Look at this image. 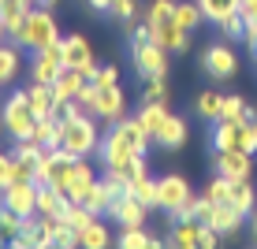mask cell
I'll list each match as a JSON object with an SVG mask.
<instances>
[{
    "label": "cell",
    "instance_id": "1",
    "mask_svg": "<svg viewBox=\"0 0 257 249\" xmlns=\"http://www.w3.org/2000/svg\"><path fill=\"white\" fill-rule=\"evenodd\" d=\"M146 23H149V38L157 45H164L168 52H187L190 49V30H183L175 23V0H153L146 12Z\"/></svg>",
    "mask_w": 257,
    "mask_h": 249
},
{
    "label": "cell",
    "instance_id": "2",
    "mask_svg": "<svg viewBox=\"0 0 257 249\" xmlns=\"http://www.w3.org/2000/svg\"><path fill=\"white\" fill-rule=\"evenodd\" d=\"M8 38H12L19 49L38 52V49H49V45H56V41H60V26H56V19H52L49 8H30V12L23 15L19 30L8 34Z\"/></svg>",
    "mask_w": 257,
    "mask_h": 249
},
{
    "label": "cell",
    "instance_id": "3",
    "mask_svg": "<svg viewBox=\"0 0 257 249\" xmlns=\"http://www.w3.org/2000/svg\"><path fill=\"white\" fill-rule=\"evenodd\" d=\"M56 145L71 156H90L101 145V134L93 127V115H75V119H60L56 123Z\"/></svg>",
    "mask_w": 257,
    "mask_h": 249
},
{
    "label": "cell",
    "instance_id": "4",
    "mask_svg": "<svg viewBox=\"0 0 257 249\" xmlns=\"http://www.w3.org/2000/svg\"><path fill=\"white\" fill-rule=\"evenodd\" d=\"M212 149H238V153H257V112L235 123H216L212 130Z\"/></svg>",
    "mask_w": 257,
    "mask_h": 249
},
{
    "label": "cell",
    "instance_id": "5",
    "mask_svg": "<svg viewBox=\"0 0 257 249\" xmlns=\"http://www.w3.org/2000/svg\"><path fill=\"white\" fill-rule=\"evenodd\" d=\"M168 56H172V52L164 45H157L153 38L131 45V60H135V71H138L142 82H149V78H168Z\"/></svg>",
    "mask_w": 257,
    "mask_h": 249
},
{
    "label": "cell",
    "instance_id": "6",
    "mask_svg": "<svg viewBox=\"0 0 257 249\" xmlns=\"http://www.w3.org/2000/svg\"><path fill=\"white\" fill-rule=\"evenodd\" d=\"M0 123H4V130H8L15 141H19V138H30V130H34V123H38V115H34L30 101H26V90H19V93L8 97Z\"/></svg>",
    "mask_w": 257,
    "mask_h": 249
},
{
    "label": "cell",
    "instance_id": "7",
    "mask_svg": "<svg viewBox=\"0 0 257 249\" xmlns=\"http://www.w3.org/2000/svg\"><path fill=\"white\" fill-rule=\"evenodd\" d=\"M97 156H101V164L108 167V171H123V175H127V167L135 164L142 153H135V149L123 141V134H119L116 127H112L108 134L101 138V145H97Z\"/></svg>",
    "mask_w": 257,
    "mask_h": 249
},
{
    "label": "cell",
    "instance_id": "8",
    "mask_svg": "<svg viewBox=\"0 0 257 249\" xmlns=\"http://www.w3.org/2000/svg\"><path fill=\"white\" fill-rule=\"evenodd\" d=\"M190 197H194L190 182L183 179V175H164V179H157V208L168 212V216H179V208Z\"/></svg>",
    "mask_w": 257,
    "mask_h": 249
},
{
    "label": "cell",
    "instance_id": "9",
    "mask_svg": "<svg viewBox=\"0 0 257 249\" xmlns=\"http://www.w3.org/2000/svg\"><path fill=\"white\" fill-rule=\"evenodd\" d=\"M60 71H64V38H60L56 45L34 52V60H30V82L52 86V82L60 78Z\"/></svg>",
    "mask_w": 257,
    "mask_h": 249
},
{
    "label": "cell",
    "instance_id": "10",
    "mask_svg": "<svg viewBox=\"0 0 257 249\" xmlns=\"http://www.w3.org/2000/svg\"><path fill=\"white\" fill-rule=\"evenodd\" d=\"M201 67H205V75L212 78V82H227V78H235L238 71V56L231 45H209L205 52H201Z\"/></svg>",
    "mask_w": 257,
    "mask_h": 249
},
{
    "label": "cell",
    "instance_id": "11",
    "mask_svg": "<svg viewBox=\"0 0 257 249\" xmlns=\"http://www.w3.org/2000/svg\"><path fill=\"white\" fill-rule=\"evenodd\" d=\"M97 86V82H93ZM90 115H97L101 123H116L127 115V97H123L119 86H97L93 93V104H90Z\"/></svg>",
    "mask_w": 257,
    "mask_h": 249
},
{
    "label": "cell",
    "instance_id": "12",
    "mask_svg": "<svg viewBox=\"0 0 257 249\" xmlns=\"http://www.w3.org/2000/svg\"><path fill=\"white\" fill-rule=\"evenodd\" d=\"M38 190L41 186L38 182H8L4 190V197H0V208H12L15 216H34L38 212Z\"/></svg>",
    "mask_w": 257,
    "mask_h": 249
},
{
    "label": "cell",
    "instance_id": "13",
    "mask_svg": "<svg viewBox=\"0 0 257 249\" xmlns=\"http://www.w3.org/2000/svg\"><path fill=\"white\" fill-rule=\"evenodd\" d=\"M64 67H75L82 71V78H97V64H93V49L90 41L82 38V34H71V38H64Z\"/></svg>",
    "mask_w": 257,
    "mask_h": 249
},
{
    "label": "cell",
    "instance_id": "14",
    "mask_svg": "<svg viewBox=\"0 0 257 249\" xmlns=\"http://www.w3.org/2000/svg\"><path fill=\"white\" fill-rule=\"evenodd\" d=\"M212 171H216V175H227V179H250V175H253V153L216 149V153H212Z\"/></svg>",
    "mask_w": 257,
    "mask_h": 249
},
{
    "label": "cell",
    "instance_id": "15",
    "mask_svg": "<svg viewBox=\"0 0 257 249\" xmlns=\"http://www.w3.org/2000/svg\"><path fill=\"white\" fill-rule=\"evenodd\" d=\"M187 134H190V130H187V119L168 112V119L153 130V145L161 149V153H175V149L187 145Z\"/></svg>",
    "mask_w": 257,
    "mask_h": 249
},
{
    "label": "cell",
    "instance_id": "16",
    "mask_svg": "<svg viewBox=\"0 0 257 249\" xmlns=\"http://www.w3.org/2000/svg\"><path fill=\"white\" fill-rule=\"evenodd\" d=\"M108 216L116 219L119 227H142V223H146V216H149V204H142L135 193H119V197L112 201Z\"/></svg>",
    "mask_w": 257,
    "mask_h": 249
},
{
    "label": "cell",
    "instance_id": "17",
    "mask_svg": "<svg viewBox=\"0 0 257 249\" xmlns=\"http://www.w3.org/2000/svg\"><path fill=\"white\" fill-rule=\"evenodd\" d=\"M97 179H93V167L86 164L82 156L75 160V167H71V182H67V197L71 201H82L86 193H90V186H93Z\"/></svg>",
    "mask_w": 257,
    "mask_h": 249
},
{
    "label": "cell",
    "instance_id": "18",
    "mask_svg": "<svg viewBox=\"0 0 257 249\" xmlns=\"http://www.w3.org/2000/svg\"><path fill=\"white\" fill-rule=\"evenodd\" d=\"M90 82V78H82V71H75V67H64L60 71V78L52 82V93H56V101H75L78 90Z\"/></svg>",
    "mask_w": 257,
    "mask_h": 249
},
{
    "label": "cell",
    "instance_id": "19",
    "mask_svg": "<svg viewBox=\"0 0 257 249\" xmlns=\"http://www.w3.org/2000/svg\"><path fill=\"white\" fill-rule=\"evenodd\" d=\"M227 204H231V208H238L242 216H253L257 193H253L250 179H231V190H227Z\"/></svg>",
    "mask_w": 257,
    "mask_h": 249
},
{
    "label": "cell",
    "instance_id": "20",
    "mask_svg": "<svg viewBox=\"0 0 257 249\" xmlns=\"http://www.w3.org/2000/svg\"><path fill=\"white\" fill-rule=\"evenodd\" d=\"M67 204H71V197H64V193L52 190V186H41V190H38V216H56V219H64Z\"/></svg>",
    "mask_w": 257,
    "mask_h": 249
},
{
    "label": "cell",
    "instance_id": "21",
    "mask_svg": "<svg viewBox=\"0 0 257 249\" xmlns=\"http://www.w3.org/2000/svg\"><path fill=\"white\" fill-rule=\"evenodd\" d=\"M198 234H201V219H175L172 227V242L175 249H198Z\"/></svg>",
    "mask_w": 257,
    "mask_h": 249
},
{
    "label": "cell",
    "instance_id": "22",
    "mask_svg": "<svg viewBox=\"0 0 257 249\" xmlns=\"http://www.w3.org/2000/svg\"><path fill=\"white\" fill-rule=\"evenodd\" d=\"M34 8V0H0V23H4V34H15L23 23V15Z\"/></svg>",
    "mask_w": 257,
    "mask_h": 249
},
{
    "label": "cell",
    "instance_id": "23",
    "mask_svg": "<svg viewBox=\"0 0 257 249\" xmlns=\"http://www.w3.org/2000/svg\"><path fill=\"white\" fill-rule=\"evenodd\" d=\"M26 101H30L34 115H52V104H56V93L45 82H30L26 86Z\"/></svg>",
    "mask_w": 257,
    "mask_h": 249
},
{
    "label": "cell",
    "instance_id": "24",
    "mask_svg": "<svg viewBox=\"0 0 257 249\" xmlns=\"http://www.w3.org/2000/svg\"><path fill=\"white\" fill-rule=\"evenodd\" d=\"M112 201H116V197H112V193H108V186H104L101 179H97V182L90 186V193H86V197H82V204H86V208L93 212V216H108Z\"/></svg>",
    "mask_w": 257,
    "mask_h": 249
},
{
    "label": "cell",
    "instance_id": "25",
    "mask_svg": "<svg viewBox=\"0 0 257 249\" xmlns=\"http://www.w3.org/2000/svg\"><path fill=\"white\" fill-rule=\"evenodd\" d=\"M238 4H242V0H198V8H201V15H205V23H212V26H216L220 19H227V15H235Z\"/></svg>",
    "mask_w": 257,
    "mask_h": 249
},
{
    "label": "cell",
    "instance_id": "26",
    "mask_svg": "<svg viewBox=\"0 0 257 249\" xmlns=\"http://www.w3.org/2000/svg\"><path fill=\"white\" fill-rule=\"evenodd\" d=\"M116 245H119V249H157V245H164V242H157V238L146 234L142 227H123Z\"/></svg>",
    "mask_w": 257,
    "mask_h": 249
},
{
    "label": "cell",
    "instance_id": "27",
    "mask_svg": "<svg viewBox=\"0 0 257 249\" xmlns=\"http://www.w3.org/2000/svg\"><path fill=\"white\" fill-rule=\"evenodd\" d=\"M19 67H23V56H19V45H0V86L4 82H12L15 75H19Z\"/></svg>",
    "mask_w": 257,
    "mask_h": 249
},
{
    "label": "cell",
    "instance_id": "28",
    "mask_svg": "<svg viewBox=\"0 0 257 249\" xmlns=\"http://www.w3.org/2000/svg\"><path fill=\"white\" fill-rule=\"evenodd\" d=\"M127 193H135V197H138L142 204L157 208V179H149V171L135 175V179H131V186H127Z\"/></svg>",
    "mask_w": 257,
    "mask_h": 249
},
{
    "label": "cell",
    "instance_id": "29",
    "mask_svg": "<svg viewBox=\"0 0 257 249\" xmlns=\"http://www.w3.org/2000/svg\"><path fill=\"white\" fill-rule=\"evenodd\" d=\"M175 23L183 26V30H198L201 23H205V15H201V8H198V0H183V4H175Z\"/></svg>",
    "mask_w": 257,
    "mask_h": 249
},
{
    "label": "cell",
    "instance_id": "30",
    "mask_svg": "<svg viewBox=\"0 0 257 249\" xmlns=\"http://www.w3.org/2000/svg\"><path fill=\"white\" fill-rule=\"evenodd\" d=\"M78 245H86V249H104V245H112V234H108V227H104L101 219H93V223L78 234Z\"/></svg>",
    "mask_w": 257,
    "mask_h": 249
},
{
    "label": "cell",
    "instance_id": "31",
    "mask_svg": "<svg viewBox=\"0 0 257 249\" xmlns=\"http://www.w3.org/2000/svg\"><path fill=\"white\" fill-rule=\"evenodd\" d=\"M93 219H97V216H93L90 208H86L82 201H71V204H67V212H64V223H67L71 230H78V234H82V230L90 227Z\"/></svg>",
    "mask_w": 257,
    "mask_h": 249
},
{
    "label": "cell",
    "instance_id": "32",
    "mask_svg": "<svg viewBox=\"0 0 257 249\" xmlns=\"http://www.w3.org/2000/svg\"><path fill=\"white\" fill-rule=\"evenodd\" d=\"M198 115L201 119H209V123H216L220 119V108H224V93H212V90H205V93H198Z\"/></svg>",
    "mask_w": 257,
    "mask_h": 249
},
{
    "label": "cell",
    "instance_id": "33",
    "mask_svg": "<svg viewBox=\"0 0 257 249\" xmlns=\"http://www.w3.org/2000/svg\"><path fill=\"white\" fill-rule=\"evenodd\" d=\"M56 115H38V123H34V130H30V138L38 141V145H56Z\"/></svg>",
    "mask_w": 257,
    "mask_h": 249
},
{
    "label": "cell",
    "instance_id": "34",
    "mask_svg": "<svg viewBox=\"0 0 257 249\" xmlns=\"http://www.w3.org/2000/svg\"><path fill=\"white\" fill-rule=\"evenodd\" d=\"M246 112H250V104H246L238 93H224V108H220V119H224V123L246 119ZM220 119H216V123H220Z\"/></svg>",
    "mask_w": 257,
    "mask_h": 249
},
{
    "label": "cell",
    "instance_id": "35",
    "mask_svg": "<svg viewBox=\"0 0 257 249\" xmlns=\"http://www.w3.org/2000/svg\"><path fill=\"white\" fill-rule=\"evenodd\" d=\"M216 30L224 34L227 41H242V38H246V15H242V12L227 15V19H220V23H216Z\"/></svg>",
    "mask_w": 257,
    "mask_h": 249
},
{
    "label": "cell",
    "instance_id": "36",
    "mask_svg": "<svg viewBox=\"0 0 257 249\" xmlns=\"http://www.w3.org/2000/svg\"><path fill=\"white\" fill-rule=\"evenodd\" d=\"M138 119H142V127L149 130V138H153V130H157V127H161V123L168 119V104H142Z\"/></svg>",
    "mask_w": 257,
    "mask_h": 249
},
{
    "label": "cell",
    "instance_id": "37",
    "mask_svg": "<svg viewBox=\"0 0 257 249\" xmlns=\"http://www.w3.org/2000/svg\"><path fill=\"white\" fill-rule=\"evenodd\" d=\"M38 164L41 160H30V156H15V167H12V182H38ZM41 186V182H38Z\"/></svg>",
    "mask_w": 257,
    "mask_h": 249
},
{
    "label": "cell",
    "instance_id": "38",
    "mask_svg": "<svg viewBox=\"0 0 257 249\" xmlns=\"http://www.w3.org/2000/svg\"><path fill=\"white\" fill-rule=\"evenodd\" d=\"M23 230V216H15L12 208H0V242H12Z\"/></svg>",
    "mask_w": 257,
    "mask_h": 249
},
{
    "label": "cell",
    "instance_id": "39",
    "mask_svg": "<svg viewBox=\"0 0 257 249\" xmlns=\"http://www.w3.org/2000/svg\"><path fill=\"white\" fill-rule=\"evenodd\" d=\"M227 190H231V179H227V175H216V179L205 186V193H201V197L212 201V204H220V201H227Z\"/></svg>",
    "mask_w": 257,
    "mask_h": 249
},
{
    "label": "cell",
    "instance_id": "40",
    "mask_svg": "<svg viewBox=\"0 0 257 249\" xmlns=\"http://www.w3.org/2000/svg\"><path fill=\"white\" fill-rule=\"evenodd\" d=\"M142 104H168V82H164V78H149V82H146Z\"/></svg>",
    "mask_w": 257,
    "mask_h": 249
},
{
    "label": "cell",
    "instance_id": "41",
    "mask_svg": "<svg viewBox=\"0 0 257 249\" xmlns=\"http://www.w3.org/2000/svg\"><path fill=\"white\" fill-rule=\"evenodd\" d=\"M101 182L108 186V193H112V197H119V193H127V186H131V179H127V175H123V171H108V167H104Z\"/></svg>",
    "mask_w": 257,
    "mask_h": 249
},
{
    "label": "cell",
    "instance_id": "42",
    "mask_svg": "<svg viewBox=\"0 0 257 249\" xmlns=\"http://www.w3.org/2000/svg\"><path fill=\"white\" fill-rule=\"evenodd\" d=\"M52 245H60V249H75V245H78V230H71L64 219H60L56 230H52Z\"/></svg>",
    "mask_w": 257,
    "mask_h": 249
},
{
    "label": "cell",
    "instance_id": "43",
    "mask_svg": "<svg viewBox=\"0 0 257 249\" xmlns=\"http://www.w3.org/2000/svg\"><path fill=\"white\" fill-rule=\"evenodd\" d=\"M108 15H116L119 23H131V19L138 15V4H135V0H112V4H108Z\"/></svg>",
    "mask_w": 257,
    "mask_h": 249
},
{
    "label": "cell",
    "instance_id": "44",
    "mask_svg": "<svg viewBox=\"0 0 257 249\" xmlns=\"http://www.w3.org/2000/svg\"><path fill=\"white\" fill-rule=\"evenodd\" d=\"M220 238H224V234H220L216 227L201 223V234H198V249H216V245H220Z\"/></svg>",
    "mask_w": 257,
    "mask_h": 249
},
{
    "label": "cell",
    "instance_id": "45",
    "mask_svg": "<svg viewBox=\"0 0 257 249\" xmlns=\"http://www.w3.org/2000/svg\"><path fill=\"white\" fill-rule=\"evenodd\" d=\"M12 167H15V156L12 153H0V190L12 182Z\"/></svg>",
    "mask_w": 257,
    "mask_h": 249
},
{
    "label": "cell",
    "instance_id": "46",
    "mask_svg": "<svg viewBox=\"0 0 257 249\" xmlns=\"http://www.w3.org/2000/svg\"><path fill=\"white\" fill-rule=\"evenodd\" d=\"M97 86H119V71L116 67H97Z\"/></svg>",
    "mask_w": 257,
    "mask_h": 249
},
{
    "label": "cell",
    "instance_id": "47",
    "mask_svg": "<svg viewBox=\"0 0 257 249\" xmlns=\"http://www.w3.org/2000/svg\"><path fill=\"white\" fill-rule=\"evenodd\" d=\"M93 93H97V86H93V82H86L82 90H78V97H75V101H78V104H86V112H90V104H93Z\"/></svg>",
    "mask_w": 257,
    "mask_h": 249
},
{
    "label": "cell",
    "instance_id": "48",
    "mask_svg": "<svg viewBox=\"0 0 257 249\" xmlns=\"http://www.w3.org/2000/svg\"><path fill=\"white\" fill-rule=\"evenodd\" d=\"M242 41H246V49L257 56V23H246V38Z\"/></svg>",
    "mask_w": 257,
    "mask_h": 249
},
{
    "label": "cell",
    "instance_id": "49",
    "mask_svg": "<svg viewBox=\"0 0 257 249\" xmlns=\"http://www.w3.org/2000/svg\"><path fill=\"white\" fill-rule=\"evenodd\" d=\"M138 41H149V23H146V26H135V30H131V45H138Z\"/></svg>",
    "mask_w": 257,
    "mask_h": 249
},
{
    "label": "cell",
    "instance_id": "50",
    "mask_svg": "<svg viewBox=\"0 0 257 249\" xmlns=\"http://www.w3.org/2000/svg\"><path fill=\"white\" fill-rule=\"evenodd\" d=\"M86 4H90L93 12H108V4H112V0H86Z\"/></svg>",
    "mask_w": 257,
    "mask_h": 249
},
{
    "label": "cell",
    "instance_id": "51",
    "mask_svg": "<svg viewBox=\"0 0 257 249\" xmlns=\"http://www.w3.org/2000/svg\"><path fill=\"white\" fill-rule=\"evenodd\" d=\"M238 12H242V15H250V12H257V0H242V4H238Z\"/></svg>",
    "mask_w": 257,
    "mask_h": 249
},
{
    "label": "cell",
    "instance_id": "52",
    "mask_svg": "<svg viewBox=\"0 0 257 249\" xmlns=\"http://www.w3.org/2000/svg\"><path fill=\"white\" fill-rule=\"evenodd\" d=\"M34 4H41V8H52V4H56V0H34Z\"/></svg>",
    "mask_w": 257,
    "mask_h": 249
},
{
    "label": "cell",
    "instance_id": "53",
    "mask_svg": "<svg viewBox=\"0 0 257 249\" xmlns=\"http://www.w3.org/2000/svg\"><path fill=\"white\" fill-rule=\"evenodd\" d=\"M246 23H257V12H250V15H246Z\"/></svg>",
    "mask_w": 257,
    "mask_h": 249
},
{
    "label": "cell",
    "instance_id": "54",
    "mask_svg": "<svg viewBox=\"0 0 257 249\" xmlns=\"http://www.w3.org/2000/svg\"><path fill=\"white\" fill-rule=\"evenodd\" d=\"M253 238H257V208H253Z\"/></svg>",
    "mask_w": 257,
    "mask_h": 249
},
{
    "label": "cell",
    "instance_id": "55",
    "mask_svg": "<svg viewBox=\"0 0 257 249\" xmlns=\"http://www.w3.org/2000/svg\"><path fill=\"white\" fill-rule=\"evenodd\" d=\"M0 34H4V23H0Z\"/></svg>",
    "mask_w": 257,
    "mask_h": 249
}]
</instances>
